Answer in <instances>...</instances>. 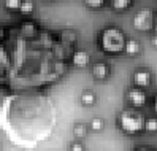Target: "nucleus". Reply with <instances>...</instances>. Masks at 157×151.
Wrapping results in <instances>:
<instances>
[{"label":"nucleus","instance_id":"obj_5","mask_svg":"<svg viewBox=\"0 0 157 151\" xmlns=\"http://www.w3.org/2000/svg\"><path fill=\"white\" fill-rule=\"evenodd\" d=\"M154 83V75L151 70L147 69H136L132 73V84L133 88L138 89H146V88H151Z\"/></svg>","mask_w":157,"mask_h":151},{"label":"nucleus","instance_id":"obj_24","mask_svg":"<svg viewBox=\"0 0 157 151\" xmlns=\"http://www.w3.org/2000/svg\"><path fill=\"white\" fill-rule=\"evenodd\" d=\"M43 2H52V0H43Z\"/></svg>","mask_w":157,"mask_h":151},{"label":"nucleus","instance_id":"obj_8","mask_svg":"<svg viewBox=\"0 0 157 151\" xmlns=\"http://www.w3.org/2000/svg\"><path fill=\"white\" fill-rule=\"evenodd\" d=\"M141 50H143V46L138 40H135V38H127L125 40L124 53L128 56V58H135V56L141 54Z\"/></svg>","mask_w":157,"mask_h":151},{"label":"nucleus","instance_id":"obj_12","mask_svg":"<svg viewBox=\"0 0 157 151\" xmlns=\"http://www.w3.org/2000/svg\"><path fill=\"white\" fill-rule=\"evenodd\" d=\"M35 10V3H33V0H22V5L19 8V13L22 16H30Z\"/></svg>","mask_w":157,"mask_h":151},{"label":"nucleus","instance_id":"obj_13","mask_svg":"<svg viewBox=\"0 0 157 151\" xmlns=\"http://www.w3.org/2000/svg\"><path fill=\"white\" fill-rule=\"evenodd\" d=\"M144 132L147 134H155L157 132V116H149L144 121Z\"/></svg>","mask_w":157,"mask_h":151},{"label":"nucleus","instance_id":"obj_22","mask_svg":"<svg viewBox=\"0 0 157 151\" xmlns=\"http://www.w3.org/2000/svg\"><path fill=\"white\" fill-rule=\"evenodd\" d=\"M3 73H5V67H3V65H2V64H0V78H2V77H3Z\"/></svg>","mask_w":157,"mask_h":151},{"label":"nucleus","instance_id":"obj_21","mask_svg":"<svg viewBox=\"0 0 157 151\" xmlns=\"http://www.w3.org/2000/svg\"><path fill=\"white\" fill-rule=\"evenodd\" d=\"M152 34H157V11L154 13V29H152Z\"/></svg>","mask_w":157,"mask_h":151},{"label":"nucleus","instance_id":"obj_20","mask_svg":"<svg viewBox=\"0 0 157 151\" xmlns=\"http://www.w3.org/2000/svg\"><path fill=\"white\" fill-rule=\"evenodd\" d=\"M151 45L157 50V34H152V37H151Z\"/></svg>","mask_w":157,"mask_h":151},{"label":"nucleus","instance_id":"obj_10","mask_svg":"<svg viewBox=\"0 0 157 151\" xmlns=\"http://www.w3.org/2000/svg\"><path fill=\"white\" fill-rule=\"evenodd\" d=\"M81 103L84 107H92V105H95V102H97V96L92 91H84L81 94Z\"/></svg>","mask_w":157,"mask_h":151},{"label":"nucleus","instance_id":"obj_9","mask_svg":"<svg viewBox=\"0 0 157 151\" xmlns=\"http://www.w3.org/2000/svg\"><path fill=\"white\" fill-rule=\"evenodd\" d=\"M111 10L116 13H124L133 5V0H109Z\"/></svg>","mask_w":157,"mask_h":151},{"label":"nucleus","instance_id":"obj_23","mask_svg":"<svg viewBox=\"0 0 157 151\" xmlns=\"http://www.w3.org/2000/svg\"><path fill=\"white\" fill-rule=\"evenodd\" d=\"M3 35H5V30H3V27H0V40L3 38Z\"/></svg>","mask_w":157,"mask_h":151},{"label":"nucleus","instance_id":"obj_3","mask_svg":"<svg viewBox=\"0 0 157 151\" xmlns=\"http://www.w3.org/2000/svg\"><path fill=\"white\" fill-rule=\"evenodd\" d=\"M154 10L149 6H144L140 8L132 18V24H133V29L141 32V34H147V32H152L154 29Z\"/></svg>","mask_w":157,"mask_h":151},{"label":"nucleus","instance_id":"obj_14","mask_svg":"<svg viewBox=\"0 0 157 151\" xmlns=\"http://www.w3.org/2000/svg\"><path fill=\"white\" fill-rule=\"evenodd\" d=\"M87 127L90 130H94V132H101L105 129V121L101 119V118H92L90 122L87 124Z\"/></svg>","mask_w":157,"mask_h":151},{"label":"nucleus","instance_id":"obj_16","mask_svg":"<svg viewBox=\"0 0 157 151\" xmlns=\"http://www.w3.org/2000/svg\"><path fill=\"white\" fill-rule=\"evenodd\" d=\"M84 3L87 8H90V10H100V8H103L106 0H84Z\"/></svg>","mask_w":157,"mask_h":151},{"label":"nucleus","instance_id":"obj_11","mask_svg":"<svg viewBox=\"0 0 157 151\" xmlns=\"http://www.w3.org/2000/svg\"><path fill=\"white\" fill-rule=\"evenodd\" d=\"M87 132H89V127L86 124H81V122H78V124L73 126V137L81 140V138H84L87 135Z\"/></svg>","mask_w":157,"mask_h":151},{"label":"nucleus","instance_id":"obj_6","mask_svg":"<svg viewBox=\"0 0 157 151\" xmlns=\"http://www.w3.org/2000/svg\"><path fill=\"white\" fill-rule=\"evenodd\" d=\"M90 72H92V77H94V80H97V81H105V80L109 78V75H111V67H109L106 62L98 61V62H95L94 65H92Z\"/></svg>","mask_w":157,"mask_h":151},{"label":"nucleus","instance_id":"obj_4","mask_svg":"<svg viewBox=\"0 0 157 151\" xmlns=\"http://www.w3.org/2000/svg\"><path fill=\"white\" fill-rule=\"evenodd\" d=\"M125 100L127 105L133 108V110H141L143 107H146L147 103V94L144 89H138V88H130L125 92Z\"/></svg>","mask_w":157,"mask_h":151},{"label":"nucleus","instance_id":"obj_2","mask_svg":"<svg viewBox=\"0 0 157 151\" xmlns=\"http://www.w3.org/2000/svg\"><path fill=\"white\" fill-rule=\"evenodd\" d=\"M144 115L140 110L133 108H125L122 111H119L117 115V127L124 132L125 135H140L141 132H144Z\"/></svg>","mask_w":157,"mask_h":151},{"label":"nucleus","instance_id":"obj_25","mask_svg":"<svg viewBox=\"0 0 157 151\" xmlns=\"http://www.w3.org/2000/svg\"><path fill=\"white\" fill-rule=\"evenodd\" d=\"M155 2H157V0H155Z\"/></svg>","mask_w":157,"mask_h":151},{"label":"nucleus","instance_id":"obj_18","mask_svg":"<svg viewBox=\"0 0 157 151\" xmlns=\"http://www.w3.org/2000/svg\"><path fill=\"white\" fill-rule=\"evenodd\" d=\"M132 151H157V148L151 145H140V146H135Z\"/></svg>","mask_w":157,"mask_h":151},{"label":"nucleus","instance_id":"obj_17","mask_svg":"<svg viewBox=\"0 0 157 151\" xmlns=\"http://www.w3.org/2000/svg\"><path fill=\"white\" fill-rule=\"evenodd\" d=\"M68 151H86V148H84V145H82L79 140H75V141H71V143H70Z\"/></svg>","mask_w":157,"mask_h":151},{"label":"nucleus","instance_id":"obj_1","mask_svg":"<svg viewBox=\"0 0 157 151\" xmlns=\"http://www.w3.org/2000/svg\"><path fill=\"white\" fill-rule=\"evenodd\" d=\"M125 34L117 26H106L97 35V46L101 53L108 56H117L124 53Z\"/></svg>","mask_w":157,"mask_h":151},{"label":"nucleus","instance_id":"obj_19","mask_svg":"<svg viewBox=\"0 0 157 151\" xmlns=\"http://www.w3.org/2000/svg\"><path fill=\"white\" fill-rule=\"evenodd\" d=\"M152 111H154L155 115H157V94H155V96L152 97Z\"/></svg>","mask_w":157,"mask_h":151},{"label":"nucleus","instance_id":"obj_15","mask_svg":"<svg viewBox=\"0 0 157 151\" xmlns=\"http://www.w3.org/2000/svg\"><path fill=\"white\" fill-rule=\"evenodd\" d=\"M5 8L10 11H19V8L22 5V0H5Z\"/></svg>","mask_w":157,"mask_h":151},{"label":"nucleus","instance_id":"obj_7","mask_svg":"<svg viewBox=\"0 0 157 151\" xmlns=\"http://www.w3.org/2000/svg\"><path fill=\"white\" fill-rule=\"evenodd\" d=\"M90 64V54L84 50H76L71 54V65L76 69H86Z\"/></svg>","mask_w":157,"mask_h":151}]
</instances>
